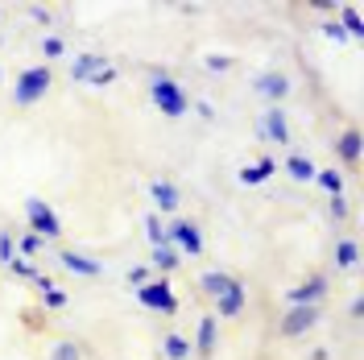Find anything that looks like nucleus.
I'll return each instance as SVG.
<instances>
[{
    "instance_id": "f257e3e1",
    "label": "nucleus",
    "mask_w": 364,
    "mask_h": 360,
    "mask_svg": "<svg viewBox=\"0 0 364 360\" xmlns=\"http://www.w3.org/2000/svg\"><path fill=\"white\" fill-rule=\"evenodd\" d=\"M70 79L104 88V83H112L116 79V67L104 58V54H75V58H70Z\"/></svg>"
},
{
    "instance_id": "f03ea898",
    "label": "nucleus",
    "mask_w": 364,
    "mask_h": 360,
    "mask_svg": "<svg viewBox=\"0 0 364 360\" xmlns=\"http://www.w3.org/2000/svg\"><path fill=\"white\" fill-rule=\"evenodd\" d=\"M50 83H54L50 67H29V70L17 75V83H13V100H17L21 108H29V104H38L46 91H50Z\"/></svg>"
},
{
    "instance_id": "7ed1b4c3",
    "label": "nucleus",
    "mask_w": 364,
    "mask_h": 360,
    "mask_svg": "<svg viewBox=\"0 0 364 360\" xmlns=\"http://www.w3.org/2000/svg\"><path fill=\"white\" fill-rule=\"evenodd\" d=\"M149 95H154V104H158L166 116L186 112V91H182L170 75H161V70H154V79H149Z\"/></svg>"
},
{
    "instance_id": "20e7f679",
    "label": "nucleus",
    "mask_w": 364,
    "mask_h": 360,
    "mask_svg": "<svg viewBox=\"0 0 364 360\" xmlns=\"http://www.w3.org/2000/svg\"><path fill=\"white\" fill-rule=\"evenodd\" d=\"M136 302H141V307H149V311H158V315H174V311H178V294L170 290V282H166V277L145 282V286L136 290Z\"/></svg>"
},
{
    "instance_id": "39448f33",
    "label": "nucleus",
    "mask_w": 364,
    "mask_h": 360,
    "mask_svg": "<svg viewBox=\"0 0 364 360\" xmlns=\"http://www.w3.org/2000/svg\"><path fill=\"white\" fill-rule=\"evenodd\" d=\"M166 245L195 257V253H203V232L191 224L186 216H170V228H166Z\"/></svg>"
},
{
    "instance_id": "423d86ee",
    "label": "nucleus",
    "mask_w": 364,
    "mask_h": 360,
    "mask_svg": "<svg viewBox=\"0 0 364 360\" xmlns=\"http://www.w3.org/2000/svg\"><path fill=\"white\" fill-rule=\"evenodd\" d=\"M25 216H29V232H33V236H42V240H58V236H63V224H58V216H54L50 203L29 199L25 203Z\"/></svg>"
},
{
    "instance_id": "0eeeda50",
    "label": "nucleus",
    "mask_w": 364,
    "mask_h": 360,
    "mask_svg": "<svg viewBox=\"0 0 364 360\" xmlns=\"http://www.w3.org/2000/svg\"><path fill=\"white\" fill-rule=\"evenodd\" d=\"M318 323V307H294V311H286L282 315V336H306L311 327Z\"/></svg>"
},
{
    "instance_id": "6e6552de",
    "label": "nucleus",
    "mask_w": 364,
    "mask_h": 360,
    "mask_svg": "<svg viewBox=\"0 0 364 360\" xmlns=\"http://www.w3.org/2000/svg\"><path fill=\"white\" fill-rule=\"evenodd\" d=\"M323 294H327V277H323V273H311L302 286L290 290V307H318Z\"/></svg>"
},
{
    "instance_id": "1a4fd4ad",
    "label": "nucleus",
    "mask_w": 364,
    "mask_h": 360,
    "mask_svg": "<svg viewBox=\"0 0 364 360\" xmlns=\"http://www.w3.org/2000/svg\"><path fill=\"white\" fill-rule=\"evenodd\" d=\"M261 133L269 137L273 145H290V125H286V112L277 104H269V112L261 116Z\"/></svg>"
},
{
    "instance_id": "9d476101",
    "label": "nucleus",
    "mask_w": 364,
    "mask_h": 360,
    "mask_svg": "<svg viewBox=\"0 0 364 360\" xmlns=\"http://www.w3.org/2000/svg\"><path fill=\"white\" fill-rule=\"evenodd\" d=\"M58 261H63L70 273H79V277H100V273H104V265H100L95 257H83V253H75V248H58Z\"/></svg>"
},
{
    "instance_id": "9b49d317",
    "label": "nucleus",
    "mask_w": 364,
    "mask_h": 360,
    "mask_svg": "<svg viewBox=\"0 0 364 360\" xmlns=\"http://www.w3.org/2000/svg\"><path fill=\"white\" fill-rule=\"evenodd\" d=\"M215 311H220V315H228V319H236L240 311H245V286H240V277H236V282H232L220 298H215Z\"/></svg>"
},
{
    "instance_id": "f8f14e48",
    "label": "nucleus",
    "mask_w": 364,
    "mask_h": 360,
    "mask_svg": "<svg viewBox=\"0 0 364 360\" xmlns=\"http://www.w3.org/2000/svg\"><path fill=\"white\" fill-rule=\"evenodd\" d=\"M273 174H277V162L265 154V158H257L252 166H245V170H240V182H245V186H261V182L273 179Z\"/></svg>"
},
{
    "instance_id": "ddd939ff",
    "label": "nucleus",
    "mask_w": 364,
    "mask_h": 360,
    "mask_svg": "<svg viewBox=\"0 0 364 360\" xmlns=\"http://www.w3.org/2000/svg\"><path fill=\"white\" fill-rule=\"evenodd\" d=\"M257 91H261L265 100L277 104V100H286V95H290V79H286V75H277V70H269V75H261V79H257Z\"/></svg>"
},
{
    "instance_id": "4468645a",
    "label": "nucleus",
    "mask_w": 364,
    "mask_h": 360,
    "mask_svg": "<svg viewBox=\"0 0 364 360\" xmlns=\"http://www.w3.org/2000/svg\"><path fill=\"white\" fill-rule=\"evenodd\" d=\"M215 336H220V323H215V315H203V319H199V332H195V352L211 356V352H215Z\"/></svg>"
},
{
    "instance_id": "2eb2a0df",
    "label": "nucleus",
    "mask_w": 364,
    "mask_h": 360,
    "mask_svg": "<svg viewBox=\"0 0 364 360\" xmlns=\"http://www.w3.org/2000/svg\"><path fill=\"white\" fill-rule=\"evenodd\" d=\"M149 191H154V203H158V211H170V216L178 211L182 195H178V186H174V182L158 179V182H154V186H149Z\"/></svg>"
},
{
    "instance_id": "dca6fc26",
    "label": "nucleus",
    "mask_w": 364,
    "mask_h": 360,
    "mask_svg": "<svg viewBox=\"0 0 364 360\" xmlns=\"http://www.w3.org/2000/svg\"><path fill=\"white\" fill-rule=\"evenodd\" d=\"M178 265H182V253H178V248H170V245H154L149 270H158V273H174Z\"/></svg>"
},
{
    "instance_id": "f3484780",
    "label": "nucleus",
    "mask_w": 364,
    "mask_h": 360,
    "mask_svg": "<svg viewBox=\"0 0 364 360\" xmlns=\"http://www.w3.org/2000/svg\"><path fill=\"white\" fill-rule=\"evenodd\" d=\"M336 154H340L348 166H356V162H360V129H343L340 141H336Z\"/></svg>"
},
{
    "instance_id": "a211bd4d",
    "label": "nucleus",
    "mask_w": 364,
    "mask_h": 360,
    "mask_svg": "<svg viewBox=\"0 0 364 360\" xmlns=\"http://www.w3.org/2000/svg\"><path fill=\"white\" fill-rule=\"evenodd\" d=\"M286 170H290V179H298V182H315V162L302 158V154H290V158H286Z\"/></svg>"
},
{
    "instance_id": "6ab92c4d",
    "label": "nucleus",
    "mask_w": 364,
    "mask_h": 360,
    "mask_svg": "<svg viewBox=\"0 0 364 360\" xmlns=\"http://www.w3.org/2000/svg\"><path fill=\"white\" fill-rule=\"evenodd\" d=\"M340 17H343L340 29L348 33V38H360V33H364V17H360V9H356V4H343Z\"/></svg>"
},
{
    "instance_id": "aec40b11",
    "label": "nucleus",
    "mask_w": 364,
    "mask_h": 360,
    "mask_svg": "<svg viewBox=\"0 0 364 360\" xmlns=\"http://www.w3.org/2000/svg\"><path fill=\"white\" fill-rule=\"evenodd\" d=\"M232 282H236V277H228V273H203V277H199V290L211 294V298H220Z\"/></svg>"
},
{
    "instance_id": "412c9836",
    "label": "nucleus",
    "mask_w": 364,
    "mask_h": 360,
    "mask_svg": "<svg viewBox=\"0 0 364 360\" xmlns=\"http://www.w3.org/2000/svg\"><path fill=\"white\" fill-rule=\"evenodd\" d=\"M161 352H166V360H186L191 356V339H182L170 332V336L161 339Z\"/></svg>"
},
{
    "instance_id": "4be33fe9",
    "label": "nucleus",
    "mask_w": 364,
    "mask_h": 360,
    "mask_svg": "<svg viewBox=\"0 0 364 360\" xmlns=\"http://www.w3.org/2000/svg\"><path fill=\"white\" fill-rule=\"evenodd\" d=\"M356 261H360V245H356V240H340V245H336V265H340V270H352Z\"/></svg>"
},
{
    "instance_id": "5701e85b",
    "label": "nucleus",
    "mask_w": 364,
    "mask_h": 360,
    "mask_svg": "<svg viewBox=\"0 0 364 360\" xmlns=\"http://www.w3.org/2000/svg\"><path fill=\"white\" fill-rule=\"evenodd\" d=\"M315 182L336 199V195H343V174H336V170H315Z\"/></svg>"
},
{
    "instance_id": "b1692460",
    "label": "nucleus",
    "mask_w": 364,
    "mask_h": 360,
    "mask_svg": "<svg viewBox=\"0 0 364 360\" xmlns=\"http://www.w3.org/2000/svg\"><path fill=\"white\" fill-rule=\"evenodd\" d=\"M145 236H149V245H166V224H161L158 211L145 216Z\"/></svg>"
},
{
    "instance_id": "393cba45",
    "label": "nucleus",
    "mask_w": 364,
    "mask_h": 360,
    "mask_svg": "<svg viewBox=\"0 0 364 360\" xmlns=\"http://www.w3.org/2000/svg\"><path fill=\"white\" fill-rule=\"evenodd\" d=\"M42 248H46V240H42V236L25 232L21 240H17V257H25V261H29V257H33V253H42Z\"/></svg>"
},
{
    "instance_id": "a878e982",
    "label": "nucleus",
    "mask_w": 364,
    "mask_h": 360,
    "mask_svg": "<svg viewBox=\"0 0 364 360\" xmlns=\"http://www.w3.org/2000/svg\"><path fill=\"white\" fill-rule=\"evenodd\" d=\"M0 261H4V265H13V261H17V240H13L9 232H0Z\"/></svg>"
},
{
    "instance_id": "bb28decb",
    "label": "nucleus",
    "mask_w": 364,
    "mask_h": 360,
    "mask_svg": "<svg viewBox=\"0 0 364 360\" xmlns=\"http://www.w3.org/2000/svg\"><path fill=\"white\" fill-rule=\"evenodd\" d=\"M13 270H17V277H25V282H38V277H42V270H38L33 261H25V257L13 261Z\"/></svg>"
},
{
    "instance_id": "cd10ccee",
    "label": "nucleus",
    "mask_w": 364,
    "mask_h": 360,
    "mask_svg": "<svg viewBox=\"0 0 364 360\" xmlns=\"http://www.w3.org/2000/svg\"><path fill=\"white\" fill-rule=\"evenodd\" d=\"M145 282H154V270H149V265H133V270H129V286L141 290Z\"/></svg>"
},
{
    "instance_id": "c85d7f7f",
    "label": "nucleus",
    "mask_w": 364,
    "mask_h": 360,
    "mask_svg": "<svg viewBox=\"0 0 364 360\" xmlns=\"http://www.w3.org/2000/svg\"><path fill=\"white\" fill-rule=\"evenodd\" d=\"M50 360H79V344H70V339H63V344H54V352H50Z\"/></svg>"
},
{
    "instance_id": "c756f323",
    "label": "nucleus",
    "mask_w": 364,
    "mask_h": 360,
    "mask_svg": "<svg viewBox=\"0 0 364 360\" xmlns=\"http://www.w3.org/2000/svg\"><path fill=\"white\" fill-rule=\"evenodd\" d=\"M42 54H46V58H63V54H67V42H63V38H46Z\"/></svg>"
},
{
    "instance_id": "7c9ffc66",
    "label": "nucleus",
    "mask_w": 364,
    "mask_h": 360,
    "mask_svg": "<svg viewBox=\"0 0 364 360\" xmlns=\"http://www.w3.org/2000/svg\"><path fill=\"white\" fill-rule=\"evenodd\" d=\"M42 294H46V307H50V311L67 307V294H63V290H54V286H50V290H42Z\"/></svg>"
},
{
    "instance_id": "2f4dec72",
    "label": "nucleus",
    "mask_w": 364,
    "mask_h": 360,
    "mask_svg": "<svg viewBox=\"0 0 364 360\" xmlns=\"http://www.w3.org/2000/svg\"><path fill=\"white\" fill-rule=\"evenodd\" d=\"M207 67L211 70H232V58H228V54H207Z\"/></svg>"
},
{
    "instance_id": "473e14b6",
    "label": "nucleus",
    "mask_w": 364,
    "mask_h": 360,
    "mask_svg": "<svg viewBox=\"0 0 364 360\" xmlns=\"http://www.w3.org/2000/svg\"><path fill=\"white\" fill-rule=\"evenodd\" d=\"M331 216H336V220H348V203H343V195L331 199Z\"/></svg>"
},
{
    "instance_id": "72a5a7b5",
    "label": "nucleus",
    "mask_w": 364,
    "mask_h": 360,
    "mask_svg": "<svg viewBox=\"0 0 364 360\" xmlns=\"http://www.w3.org/2000/svg\"><path fill=\"white\" fill-rule=\"evenodd\" d=\"M323 33H327V38H336V42H343V38H348V33L340 29V21H327V25H323Z\"/></svg>"
},
{
    "instance_id": "f704fd0d",
    "label": "nucleus",
    "mask_w": 364,
    "mask_h": 360,
    "mask_svg": "<svg viewBox=\"0 0 364 360\" xmlns=\"http://www.w3.org/2000/svg\"><path fill=\"white\" fill-rule=\"evenodd\" d=\"M29 13H33V21H38V25H50V21H54V13H50V9H29Z\"/></svg>"
},
{
    "instance_id": "c9c22d12",
    "label": "nucleus",
    "mask_w": 364,
    "mask_h": 360,
    "mask_svg": "<svg viewBox=\"0 0 364 360\" xmlns=\"http://www.w3.org/2000/svg\"><path fill=\"white\" fill-rule=\"evenodd\" d=\"M199 116H203V120H215V108H211V104H203V100H199Z\"/></svg>"
},
{
    "instance_id": "e433bc0d",
    "label": "nucleus",
    "mask_w": 364,
    "mask_h": 360,
    "mask_svg": "<svg viewBox=\"0 0 364 360\" xmlns=\"http://www.w3.org/2000/svg\"><path fill=\"white\" fill-rule=\"evenodd\" d=\"M311 360H327V352H323V348H315V352H311Z\"/></svg>"
}]
</instances>
